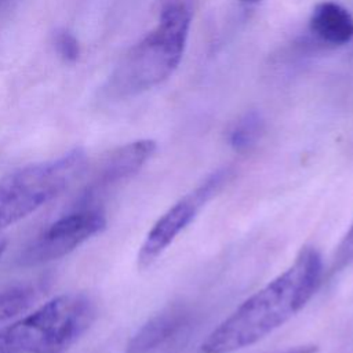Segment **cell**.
I'll list each match as a JSON object with an SVG mask.
<instances>
[{
  "label": "cell",
  "instance_id": "obj_1",
  "mask_svg": "<svg viewBox=\"0 0 353 353\" xmlns=\"http://www.w3.org/2000/svg\"><path fill=\"white\" fill-rule=\"evenodd\" d=\"M321 276V255L313 247H303L283 273L221 321L201 342L199 352L234 353L262 341L310 301Z\"/></svg>",
  "mask_w": 353,
  "mask_h": 353
},
{
  "label": "cell",
  "instance_id": "obj_2",
  "mask_svg": "<svg viewBox=\"0 0 353 353\" xmlns=\"http://www.w3.org/2000/svg\"><path fill=\"white\" fill-rule=\"evenodd\" d=\"M192 17V0H163L157 25L121 58L108 81V92L130 97L168 79L182 59Z\"/></svg>",
  "mask_w": 353,
  "mask_h": 353
},
{
  "label": "cell",
  "instance_id": "obj_3",
  "mask_svg": "<svg viewBox=\"0 0 353 353\" xmlns=\"http://www.w3.org/2000/svg\"><path fill=\"white\" fill-rule=\"evenodd\" d=\"M95 316L97 309L88 295H58L0 328V353H65L85 334Z\"/></svg>",
  "mask_w": 353,
  "mask_h": 353
},
{
  "label": "cell",
  "instance_id": "obj_4",
  "mask_svg": "<svg viewBox=\"0 0 353 353\" xmlns=\"http://www.w3.org/2000/svg\"><path fill=\"white\" fill-rule=\"evenodd\" d=\"M85 163V153L76 148L0 178V232L62 193L83 172Z\"/></svg>",
  "mask_w": 353,
  "mask_h": 353
},
{
  "label": "cell",
  "instance_id": "obj_5",
  "mask_svg": "<svg viewBox=\"0 0 353 353\" xmlns=\"http://www.w3.org/2000/svg\"><path fill=\"white\" fill-rule=\"evenodd\" d=\"M229 175V168L214 171L199 186L172 204L154 222L152 229L148 232L137 256L139 269L149 268L168 248L176 236L196 218L205 203L228 181Z\"/></svg>",
  "mask_w": 353,
  "mask_h": 353
},
{
  "label": "cell",
  "instance_id": "obj_6",
  "mask_svg": "<svg viewBox=\"0 0 353 353\" xmlns=\"http://www.w3.org/2000/svg\"><path fill=\"white\" fill-rule=\"evenodd\" d=\"M105 226V214L98 207L73 208L30 241L21 252L19 263L33 266L59 259L102 232Z\"/></svg>",
  "mask_w": 353,
  "mask_h": 353
},
{
  "label": "cell",
  "instance_id": "obj_7",
  "mask_svg": "<svg viewBox=\"0 0 353 353\" xmlns=\"http://www.w3.org/2000/svg\"><path fill=\"white\" fill-rule=\"evenodd\" d=\"M156 150L152 139H139L108 152L95 165L91 179L80 193L74 208L94 207L98 197L130 179L148 163Z\"/></svg>",
  "mask_w": 353,
  "mask_h": 353
},
{
  "label": "cell",
  "instance_id": "obj_8",
  "mask_svg": "<svg viewBox=\"0 0 353 353\" xmlns=\"http://www.w3.org/2000/svg\"><path fill=\"white\" fill-rule=\"evenodd\" d=\"M189 313L181 305L168 306L152 316L130 338L125 353H150L164 345L188 323Z\"/></svg>",
  "mask_w": 353,
  "mask_h": 353
},
{
  "label": "cell",
  "instance_id": "obj_9",
  "mask_svg": "<svg viewBox=\"0 0 353 353\" xmlns=\"http://www.w3.org/2000/svg\"><path fill=\"white\" fill-rule=\"evenodd\" d=\"M309 30L323 44L343 46L353 39V17L335 1H321L310 14Z\"/></svg>",
  "mask_w": 353,
  "mask_h": 353
},
{
  "label": "cell",
  "instance_id": "obj_10",
  "mask_svg": "<svg viewBox=\"0 0 353 353\" xmlns=\"http://www.w3.org/2000/svg\"><path fill=\"white\" fill-rule=\"evenodd\" d=\"M265 131V121L261 113L250 110L230 127L228 134L229 145L236 152H247L254 148Z\"/></svg>",
  "mask_w": 353,
  "mask_h": 353
},
{
  "label": "cell",
  "instance_id": "obj_11",
  "mask_svg": "<svg viewBox=\"0 0 353 353\" xmlns=\"http://www.w3.org/2000/svg\"><path fill=\"white\" fill-rule=\"evenodd\" d=\"M34 296L36 290L32 285H17L0 291V324L23 312Z\"/></svg>",
  "mask_w": 353,
  "mask_h": 353
},
{
  "label": "cell",
  "instance_id": "obj_12",
  "mask_svg": "<svg viewBox=\"0 0 353 353\" xmlns=\"http://www.w3.org/2000/svg\"><path fill=\"white\" fill-rule=\"evenodd\" d=\"M54 46L59 57L68 62L77 61L80 55V46L77 39L66 29H59L54 34Z\"/></svg>",
  "mask_w": 353,
  "mask_h": 353
},
{
  "label": "cell",
  "instance_id": "obj_13",
  "mask_svg": "<svg viewBox=\"0 0 353 353\" xmlns=\"http://www.w3.org/2000/svg\"><path fill=\"white\" fill-rule=\"evenodd\" d=\"M352 263H353V222L335 251L334 261H332V272L334 273L339 272L350 266Z\"/></svg>",
  "mask_w": 353,
  "mask_h": 353
},
{
  "label": "cell",
  "instance_id": "obj_14",
  "mask_svg": "<svg viewBox=\"0 0 353 353\" xmlns=\"http://www.w3.org/2000/svg\"><path fill=\"white\" fill-rule=\"evenodd\" d=\"M6 248H7V243H6V241H0V256H1V254L4 252Z\"/></svg>",
  "mask_w": 353,
  "mask_h": 353
},
{
  "label": "cell",
  "instance_id": "obj_15",
  "mask_svg": "<svg viewBox=\"0 0 353 353\" xmlns=\"http://www.w3.org/2000/svg\"><path fill=\"white\" fill-rule=\"evenodd\" d=\"M243 3H248V4H252V3H258V1H261V0H241Z\"/></svg>",
  "mask_w": 353,
  "mask_h": 353
}]
</instances>
